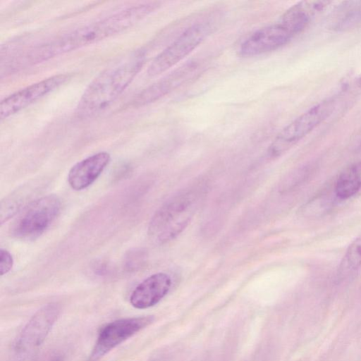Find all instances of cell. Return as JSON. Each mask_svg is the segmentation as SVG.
<instances>
[{"label": "cell", "instance_id": "obj_1", "mask_svg": "<svg viewBox=\"0 0 361 361\" xmlns=\"http://www.w3.org/2000/svg\"><path fill=\"white\" fill-rule=\"evenodd\" d=\"M159 6V2L140 4L78 27L30 50L24 56L25 63L30 65L42 63L122 32L145 18Z\"/></svg>", "mask_w": 361, "mask_h": 361}, {"label": "cell", "instance_id": "obj_8", "mask_svg": "<svg viewBox=\"0 0 361 361\" xmlns=\"http://www.w3.org/2000/svg\"><path fill=\"white\" fill-rule=\"evenodd\" d=\"M153 316L133 317L116 319L103 326L87 361H99L114 348L150 325Z\"/></svg>", "mask_w": 361, "mask_h": 361}, {"label": "cell", "instance_id": "obj_19", "mask_svg": "<svg viewBox=\"0 0 361 361\" xmlns=\"http://www.w3.org/2000/svg\"><path fill=\"white\" fill-rule=\"evenodd\" d=\"M49 361H64V359L62 356L58 355V356H55L54 357H53L52 359H51Z\"/></svg>", "mask_w": 361, "mask_h": 361}, {"label": "cell", "instance_id": "obj_17", "mask_svg": "<svg viewBox=\"0 0 361 361\" xmlns=\"http://www.w3.org/2000/svg\"><path fill=\"white\" fill-rule=\"evenodd\" d=\"M13 259L11 253L1 248L0 250V275L2 276L8 274L12 269Z\"/></svg>", "mask_w": 361, "mask_h": 361}, {"label": "cell", "instance_id": "obj_15", "mask_svg": "<svg viewBox=\"0 0 361 361\" xmlns=\"http://www.w3.org/2000/svg\"><path fill=\"white\" fill-rule=\"evenodd\" d=\"M361 24V1L343 2L336 12L332 28L346 31Z\"/></svg>", "mask_w": 361, "mask_h": 361}, {"label": "cell", "instance_id": "obj_5", "mask_svg": "<svg viewBox=\"0 0 361 361\" xmlns=\"http://www.w3.org/2000/svg\"><path fill=\"white\" fill-rule=\"evenodd\" d=\"M335 106L336 99L330 97L302 113L277 134L269 147V154L279 157L288 151L325 121Z\"/></svg>", "mask_w": 361, "mask_h": 361}, {"label": "cell", "instance_id": "obj_16", "mask_svg": "<svg viewBox=\"0 0 361 361\" xmlns=\"http://www.w3.org/2000/svg\"><path fill=\"white\" fill-rule=\"evenodd\" d=\"M361 267V235L348 246L338 269L339 279H344L356 273Z\"/></svg>", "mask_w": 361, "mask_h": 361}, {"label": "cell", "instance_id": "obj_13", "mask_svg": "<svg viewBox=\"0 0 361 361\" xmlns=\"http://www.w3.org/2000/svg\"><path fill=\"white\" fill-rule=\"evenodd\" d=\"M111 160L106 152H99L74 164L68 174V182L75 190H82L92 185Z\"/></svg>", "mask_w": 361, "mask_h": 361}, {"label": "cell", "instance_id": "obj_2", "mask_svg": "<svg viewBox=\"0 0 361 361\" xmlns=\"http://www.w3.org/2000/svg\"><path fill=\"white\" fill-rule=\"evenodd\" d=\"M145 60V52L136 50L106 68L84 90L76 106V116L91 118L110 106L130 85Z\"/></svg>", "mask_w": 361, "mask_h": 361}, {"label": "cell", "instance_id": "obj_20", "mask_svg": "<svg viewBox=\"0 0 361 361\" xmlns=\"http://www.w3.org/2000/svg\"><path fill=\"white\" fill-rule=\"evenodd\" d=\"M149 361H164V360L159 357H153Z\"/></svg>", "mask_w": 361, "mask_h": 361}, {"label": "cell", "instance_id": "obj_4", "mask_svg": "<svg viewBox=\"0 0 361 361\" xmlns=\"http://www.w3.org/2000/svg\"><path fill=\"white\" fill-rule=\"evenodd\" d=\"M198 195L192 190L183 191L167 200L152 217L148 235L157 244L176 238L188 226L197 206Z\"/></svg>", "mask_w": 361, "mask_h": 361}, {"label": "cell", "instance_id": "obj_6", "mask_svg": "<svg viewBox=\"0 0 361 361\" xmlns=\"http://www.w3.org/2000/svg\"><path fill=\"white\" fill-rule=\"evenodd\" d=\"M61 201L54 195L38 198L20 212L12 226V234L21 240H34L41 235L58 216Z\"/></svg>", "mask_w": 361, "mask_h": 361}, {"label": "cell", "instance_id": "obj_3", "mask_svg": "<svg viewBox=\"0 0 361 361\" xmlns=\"http://www.w3.org/2000/svg\"><path fill=\"white\" fill-rule=\"evenodd\" d=\"M317 16V10L310 1H299L287 9L276 22L250 35L241 44L239 54L251 57L275 51L302 32Z\"/></svg>", "mask_w": 361, "mask_h": 361}, {"label": "cell", "instance_id": "obj_9", "mask_svg": "<svg viewBox=\"0 0 361 361\" xmlns=\"http://www.w3.org/2000/svg\"><path fill=\"white\" fill-rule=\"evenodd\" d=\"M69 73H60L44 78L5 97L0 104L1 120L18 113L71 80Z\"/></svg>", "mask_w": 361, "mask_h": 361}, {"label": "cell", "instance_id": "obj_7", "mask_svg": "<svg viewBox=\"0 0 361 361\" xmlns=\"http://www.w3.org/2000/svg\"><path fill=\"white\" fill-rule=\"evenodd\" d=\"M212 29V25L206 21L196 23L188 27L155 56L148 67V75H160L176 65L195 50L210 35Z\"/></svg>", "mask_w": 361, "mask_h": 361}, {"label": "cell", "instance_id": "obj_12", "mask_svg": "<svg viewBox=\"0 0 361 361\" xmlns=\"http://www.w3.org/2000/svg\"><path fill=\"white\" fill-rule=\"evenodd\" d=\"M171 286V279L167 274H154L135 287L130 295V302L136 309L151 307L168 293Z\"/></svg>", "mask_w": 361, "mask_h": 361}, {"label": "cell", "instance_id": "obj_11", "mask_svg": "<svg viewBox=\"0 0 361 361\" xmlns=\"http://www.w3.org/2000/svg\"><path fill=\"white\" fill-rule=\"evenodd\" d=\"M198 68L196 61L184 63L140 92L134 99L133 104L140 106L156 102L192 78Z\"/></svg>", "mask_w": 361, "mask_h": 361}, {"label": "cell", "instance_id": "obj_18", "mask_svg": "<svg viewBox=\"0 0 361 361\" xmlns=\"http://www.w3.org/2000/svg\"><path fill=\"white\" fill-rule=\"evenodd\" d=\"M129 259L126 262L128 268L134 269L137 267L142 262L144 254L140 250H136L129 255Z\"/></svg>", "mask_w": 361, "mask_h": 361}, {"label": "cell", "instance_id": "obj_14", "mask_svg": "<svg viewBox=\"0 0 361 361\" xmlns=\"http://www.w3.org/2000/svg\"><path fill=\"white\" fill-rule=\"evenodd\" d=\"M361 189V161L347 167L338 176L334 188L336 196L340 200H348Z\"/></svg>", "mask_w": 361, "mask_h": 361}, {"label": "cell", "instance_id": "obj_10", "mask_svg": "<svg viewBox=\"0 0 361 361\" xmlns=\"http://www.w3.org/2000/svg\"><path fill=\"white\" fill-rule=\"evenodd\" d=\"M61 313V306L56 302L44 305L28 320L15 343L18 353H27L41 345Z\"/></svg>", "mask_w": 361, "mask_h": 361}]
</instances>
